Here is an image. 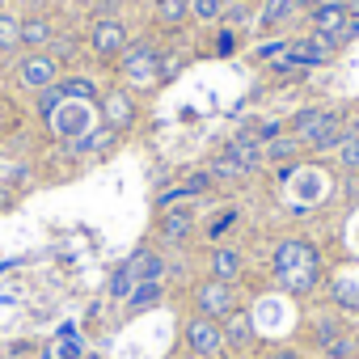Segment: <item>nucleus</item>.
Wrapping results in <instances>:
<instances>
[{
  "label": "nucleus",
  "instance_id": "1",
  "mask_svg": "<svg viewBox=\"0 0 359 359\" xmlns=\"http://www.w3.org/2000/svg\"><path fill=\"white\" fill-rule=\"evenodd\" d=\"M118 76H123L127 85H135V89L156 85V81H161V72H156V47H152L148 39L127 43V51L118 55Z\"/></svg>",
  "mask_w": 359,
  "mask_h": 359
},
{
  "label": "nucleus",
  "instance_id": "2",
  "mask_svg": "<svg viewBox=\"0 0 359 359\" xmlns=\"http://www.w3.org/2000/svg\"><path fill=\"white\" fill-rule=\"evenodd\" d=\"M182 346H187L195 359H216V355L224 351V330H220V321L195 313V317L182 325Z\"/></svg>",
  "mask_w": 359,
  "mask_h": 359
},
{
  "label": "nucleus",
  "instance_id": "3",
  "mask_svg": "<svg viewBox=\"0 0 359 359\" xmlns=\"http://www.w3.org/2000/svg\"><path fill=\"white\" fill-rule=\"evenodd\" d=\"M300 266H321L317 245L304 241V237H283V241L275 245V254H271V271H275V279L287 275V271H300Z\"/></svg>",
  "mask_w": 359,
  "mask_h": 359
},
{
  "label": "nucleus",
  "instance_id": "4",
  "mask_svg": "<svg viewBox=\"0 0 359 359\" xmlns=\"http://www.w3.org/2000/svg\"><path fill=\"white\" fill-rule=\"evenodd\" d=\"M233 309H237V287H233V283H220V279H203V283L195 287V313L224 321Z\"/></svg>",
  "mask_w": 359,
  "mask_h": 359
},
{
  "label": "nucleus",
  "instance_id": "5",
  "mask_svg": "<svg viewBox=\"0 0 359 359\" xmlns=\"http://www.w3.org/2000/svg\"><path fill=\"white\" fill-rule=\"evenodd\" d=\"M309 22H313V34H325V39H334L338 47L346 43L342 34H346V22H351V13H346V5H342V0H317V5L309 9Z\"/></svg>",
  "mask_w": 359,
  "mask_h": 359
},
{
  "label": "nucleus",
  "instance_id": "6",
  "mask_svg": "<svg viewBox=\"0 0 359 359\" xmlns=\"http://www.w3.org/2000/svg\"><path fill=\"white\" fill-rule=\"evenodd\" d=\"M89 51H93L97 60H118V55L127 51V30H123V22L97 18L93 30H89Z\"/></svg>",
  "mask_w": 359,
  "mask_h": 359
},
{
  "label": "nucleus",
  "instance_id": "7",
  "mask_svg": "<svg viewBox=\"0 0 359 359\" xmlns=\"http://www.w3.org/2000/svg\"><path fill=\"white\" fill-rule=\"evenodd\" d=\"M18 81H22L26 89H34V93H43V89L60 85V64H55L47 51H30V55L18 64Z\"/></svg>",
  "mask_w": 359,
  "mask_h": 359
},
{
  "label": "nucleus",
  "instance_id": "8",
  "mask_svg": "<svg viewBox=\"0 0 359 359\" xmlns=\"http://www.w3.org/2000/svg\"><path fill=\"white\" fill-rule=\"evenodd\" d=\"M195 233V212L191 208H165L161 220H156V237L165 245H187Z\"/></svg>",
  "mask_w": 359,
  "mask_h": 359
},
{
  "label": "nucleus",
  "instance_id": "9",
  "mask_svg": "<svg viewBox=\"0 0 359 359\" xmlns=\"http://www.w3.org/2000/svg\"><path fill=\"white\" fill-rule=\"evenodd\" d=\"M334 51H338V43L334 39H325V34H313V39H292V47H287V55L309 72L313 64H330L334 60Z\"/></svg>",
  "mask_w": 359,
  "mask_h": 359
},
{
  "label": "nucleus",
  "instance_id": "10",
  "mask_svg": "<svg viewBox=\"0 0 359 359\" xmlns=\"http://www.w3.org/2000/svg\"><path fill=\"white\" fill-rule=\"evenodd\" d=\"M208 266H212V279H220V283H233V287H237V279L245 275V254H241L237 245H216V250H212V258H208Z\"/></svg>",
  "mask_w": 359,
  "mask_h": 359
},
{
  "label": "nucleus",
  "instance_id": "11",
  "mask_svg": "<svg viewBox=\"0 0 359 359\" xmlns=\"http://www.w3.org/2000/svg\"><path fill=\"white\" fill-rule=\"evenodd\" d=\"M334 114H338V110H330V106H309V110H300V114L292 118V135H296L300 144H313V140L330 127Z\"/></svg>",
  "mask_w": 359,
  "mask_h": 359
},
{
  "label": "nucleus",
  "instance_id": "12",
  "mask_svg": "<svg viewBox=\"0 0 359 359\" xmlns=\"http://www.w3.org/2000/svg\"><path fill=\"white\" fill-rule=\"evenodd\" d=\"M102 118H106L110 131L131 127V123H135V102H131V93H123V89L106 93V97H102Z\"/></svg>",
  "mask_w": 359,
  "mask_h": 359
},
{
  "label": "nucleus",
  "instance_id": "13",
  "mask_svg": "<svg viewBox=\"0 0 359 359\" xmlns=\"http://www.w3.org/2000/svg\"><path fill=\"white\" fill-rule=\"evenodd\" d=\"M224 156H233L245 173H254L266 156H262V140L258 135H250V131H241V135H233L229 144H224Z\"/></svg>",
  "mask_w": 359,
  "mask_h": 359
},
{
  "label": "nucleus",
  "instance_id": "14",
  "mask_svg": "<svg viewBox=\"0 0 359 359\" xmlns=\"http://www.w3.org/2000/svg\"><path fill=\"white\" fill-rule=\"evenodd\" d=\"M220 330H224V346H233V351H245L254 342V321H250V313L241 304L220 321Z\"/></svg>",
  "mask_w": 359,
  "mask_h": 359
},
{
  "label": "nucleus",
  "instance_id": "15",
  "mask_svg": "<svg viewBox=\"0 0 359 359\" xmlns=\"http://www.w3.org/2000/svg\"><path fill=\"white\" fill-rule=\"evenodd\" d=\"M127 266H131L135 283H161V279H165V258H161L156 250H135V254L127 258Z\"/></svg>",
  "mask_w": 359,
  "mask_h": 359
},
{
  "label": "nucleus",
  "instance_id": "16",
  "mask_svg": "<svg viewBox=\"0 0 359 359\" xmlns=\"http://www.w3.org/2000/svg\"><path fill=\"white\" fill-rule=\"evenodd\" d=\"M152 13H156V22H161V26L177 30V26L191 18V0H152Z\"/></svg>",
  "mask_w": 359,
  "mask_h": 359
},
{
  "label": "nucleus",
  "instance_id": "17",
  "mask_svg": "<svg viewBox=\"0 0 359 359\" xmlns=\"http://www.w3.org/2000/svg\"><path fill=\"white\" fill-rule=\"evenodd\" d=\"M161 296H165V287H161V283H135V287H131V296H127L123 304H127V313H148V309H156V304H161Z\"/></svg>",
  "mask_w": 359,
  "mask_h": 359
},
{
  "label": "nucleus",
  "instance_id": "18",
  "mask_svg": "<svg viewBox=\"0 0 359 359\" xmlns=\"http://www.w3.org/2000/svg\"><path fill=\"white\" fill-rule=\"evenodd\" d=\"M43 43H51V22H47V18H26V22H22V47L39 51Z\"/></svg>",
  "mask_w": 359,
  "mask_h": 359
},
{
  "label": "nucleus",
  "instance_id": "19",
  "mask_svg": "<svg viewBox=\"0 0 359 359\" xmlns=\"http://www.w3.org/2000/svg\"><path fill=\"white\" fill-rule=\"evenodd\" d=\"M330 296H334L338 309L359 313V279H334V283H330Z\"/></svg>",
  "mask_w": 359,
  "mask_h": 359
},
{
  "label": "nucleus",
  "instance_id": "20",
  "mask_svg": "<svg viewBox=\"0 0 359 359\" xmlns=\"http://www.w3.org/2000/svg\"><path fill=\"white\" fill-rule=\"evenodd\" d=\"M208 173L216 177V182H241V177H250V173H245V169H241L233 156H224V152L208 161Z\"/></svg>",
  "mask_w": 359,
  "mask_h": 359
},
{
  "label": "nucleus",
  "instance_id": "21",
  "mask_svg": "<svg viewBox=\"0 0 359 359\" xmlns=\"http://www.w3.org/2000/svg\"><path fill=\"white\" fill-rule=\"evenodd\" d=\"M60 89H64L68 102H97V85H93L89 76H64Z\"/></svg>",
  "mask_w": 359,
  "mask_h": 359
},
{
  "label": "nucleus",
  "instance_id": "22",
  "mask_svg": "<svg viewBox=\"0 0 359 359\" xmlns=\"http://www.w3.org/2000/svg\"><path fill=\"white\" fill-rule=\"evenodd\" d=\"M296 152H300V140H296V135H279V140L262 144V156H266L271 165H283V161H292Z\"/></svg>",
  "mask_w": 359,
  "mask_h": 359
},
{
  "label": "nucleus",
  "instance_id": "23",
  "mask_svg": "<svg viewBox=\"0 0 359 359\" xmlns=\"http://www.w3.org/2000/svg\"><path fill=\"white\" fill-rule=\"evenodd\" d=\"M296 9H300V0H266V9H262V26H266V30H271V26H283Z\"/></svg>",
  "mask_w": 359,
  "mask_h": 359
},
{
  "label": "nucleus",
  "instance_id": "24",
  "mask_svg": "<svg viewBox=\"0 0 359 359\" xmlns=\"http://www.w3.org/2000/svg\"><path fill=\"white\" fill-rule=\"evenodd\" d=\"M131 287H135V275H131V266H127V262H123V266H114V275H110V283H106L110 300H127V296H131Z\"/></svg>",
  "mask_w": 359,
  "mask_h": 359
},
{
  "label": "nucleus",
  "instance_id": "25",
  "mask_svg": "<svg viewBox=\"0 0 359 359\" xmlns=\"http://www.w3.org/2000/svg\"><path fill=\"white\" fill-rule=\"evenodd\" d=\"M355 355H359L355 334H338L334 342H325V346H321V359H355Z\"/></svg>",
  "mask_w": 359,
  "mask_h": 359
},
{
  "label": "nucleus",
  "instance_id": "26",
  "mask_svg": "<svg viewBox=\"0 0 359 359\" xmlns=\"http://www.w3.org/2000/svg\"><path fill=\"white\" fill-rule=\"evenodd\" d=\"M13 47H22V22L0 9V51H13Z\"/></svg>",
  "mask_w": 359,
  "mask_h": 359
},
{
  "label": "nucleus",
  "instance_id": "27",
  "mask_svg": "<svg viewBox=\"0 0 359 359\" xmlns=\"http://www.w3.org/2000/svg\"><path fill=\"white\" fill-rule=\"evenodd\" d=\"M338 334H346L338 317H317V321H313V346H317V351H321L325 342H334Z\"/></svg>",
  "mask_w": 359,
  "mask_h": 359
},
{
  "label": "nucleus",
  "instance_id": "28",
  "mask_svg": "<svg viewBox=\"0 0 359 359\" xmlns=\"http://www.w3.org/2000/svg\"><path fill=\"white\" fill-rule=\"evenodd\" d=\"M229 9V0H191V18L195 22H220Z\"/></svg>",
  "mask_w": 359,
  "mask_h": 359
},
{
  "label": "nucleus",
  "instance_id": "29",
  "mask_svg": "<svg viewBox=\"0 0 359 359\" xmlns=\"http://www.w3.org/2000/svg\"><path fill=\"white\" fill-rule=\"evenodd\" d=\"M60 106H64V89H60V85H51V89L39 93V118H43V123H51Z\"/></svg>",
  "mask_w": 359,
  "mask_h": 359
},
{
  "label": "nucleus",
  "instance_id": "30",
  "mask_svg": "<svg viewBox=\"0 0 359 359\" xmlns=\"http://www.w3.org/2000/svg\"><path fill=\"white\" fill-rule=\"evenodd\" d=\"M114 135H118V131H110V127H102V131H89V135H81V140L72 144V152H97V148L114 144Z\"/></svg>",
  "mask_w": 359,
  "mask_h": 359
},
{
  "label": "nucleus",
  "instance_id": "31",
  "mask_svg": "<svg viewBox=\"0 0 359 359\" xmlns=\"http://www.w3.org/2000/svg\"><path fill=\"white\" fill-rule=\"evenodd\" d=\"M237 220H241V212H237V208H224V212L208 224V241H224V233H229Z\"/></svg>",
  "mask_w": 359,
  "mask_h": 359
},
{
  "label": "nucleus",
  "instance_id": "32",
  "mask_svg": "<svg viewBox=\"0 0 359 359\" xmlns=\"http://www.w3.org/2000/svg\"><path fill=\"white\" fill-rule=\"evenodd\" d=\"M338 161L346 169H359V135H346V144L338 148Z\"/></svg>",
  "mask_w": 359,
  "mask_h": 359
},
{
  "label": "nucleus",
  "instance_id": "33",
  "mask_svg": "<svg viewBox=\"0 0 359 359\" xmlns=\"http://www.w3.org/2000/svg\"><path fill=\"white\" fill-rule=\"evenodd\" d=\"M287 47H292V43H283V39H275V43H262V47H258V60H262V64H275L279 55H287Z\"/></svg>",
  "mask_w": 359,
  "mask_h": 359
},
{
  "label": "nucleus",
  "instance_id": "34",
  "mask_svg": "<svg viewBox=\"0 0 359 359\" xmlns=\"http://www.w3.org/2000/svg\"><path fill=\"white\" fill-rule=\"evenodd\" d=\"M212 51H216V55H233V51H237V30H220V39H216Z\"/></svg>",
  "mask_w": 359,
  "mask_h": 359
},
{
  "label": "nucleus",
  "instance_id": "35",
  "mask_svg": "<svg viewBox=\"0 0 359 359\" xmlns=\"http://www.w3.org/2000/svg\"><path fill=\"white\" fill-rule=\"evenodd\" d=\"M224 18H229V26H237V30L245 26V9H241V5H229V9H224Z\"/></svg>",
  "mask_w": 359,
  "mask_h": 359
},
{
  "label": "nucleus",
  "instance_id": "36",
  "mask_svg": "<svg viewBox=\"0 0 359 359\" xmlns=\"http://www.w3.org/2000/svg\"><path fill=\"white\" fill-rule=\"evenodd\" d=\"M271 359H304V355H300V351H296V346H279V351H275V355H271Z\"/></svg>",
  "mask_w": 359,
  "mask_h": 359
},
{
  "label": "nucleus",
  "instance_id": "37",
  "mask_svg": "<svg viewBox=\"0 0 359 359\" xmlns=\"http://www.w3.org/2000/svg\"><path fill=\"white\" fill-rule=\"evenodd\" d=\"M342 39H359V18H351V22H346V34H342Z\"/></svg>",
  "mask_w": 359,
  "mask_h": 359
},
{
  "label": "nucleus",
  "instance_id": "38",
  "mask_svg": "<svg viewBox=\"0 0 359 359\" xmlns=\"http://www.w3.org/2000/svg\"><path fill=\"white\" fill-rule=\"evenodd\" d=\"M346 135H359V118H346Z\"/></svg>",
  "mask_w": 359,
  "mask_h": 359
},
{
  "label": "nucleus",
  "instance_id": "39",
  "mask_svg": "<svg viewBox=\"0 0 359 359\" xmlns=\"http://www.w3.org/2000/svg\"><path fill=\"white\" fill-rule=\"evenodd\" d=\"M346 13H351V18H359V0H346Z\"/></svg>",
  "mask_w": 359,
  "mask_h": 359
},
{
  "label": "nucleus",
  "instance_id": "40",
  "mask_svg": "<svg viewBox=\"0 0 359 359\" xmlns=\"http://www.w3.org/2000/svg\"><path fill=\"white\" fill-rule=\"evenodd\" d=\"M9 203H13V195H9V191H0V208H9Z\"/></svg>",
  "mask_w": 359,
  "mask_h": 359
},
{
  "label": "nucleus",
  "instance_id": "41",
  "mask_svg": "<svg viewBox=\"0 0 359 359\" xmlns=\"http://www.w3.org/2000/svg\"><path fill=\"white\" fill-rule=\"evenodd\" d=\"M13 5H34V0H13Z\"/></svg>",
  "mask_w": 359,
  "mask_h": 359
},
{
  "label": "nucleus",
  "instance_id": "42",
  "mask_svg": "<svg viewBox=\"0 0 359 359\" xmlns=\"http://www.w3.org/2000/svg\"><path fill=\"white\" fill-rule=\"evenodd\" d=\"M34 359H43V355H34Z\"/></svg>",
  "mask_w": 359,
  "mask_h": 359
},
{
  "label": "nucleus",
  "instance_id": "43",
  "mask_svg": "<svg viewBox=\"0 0 359 359\" xmlns=\"http://www.w3.org/2000/svg\"><path fill=\"white\" fill-rule=\"evenodd\" d=\"M355 342H359V334H355Z\"/></svg>",
  "mask_w": 359,
  "mask_h": 359
}]
</instances>
